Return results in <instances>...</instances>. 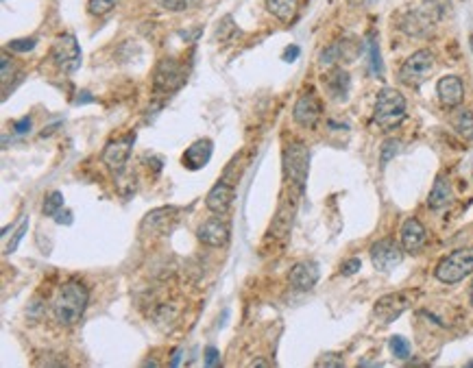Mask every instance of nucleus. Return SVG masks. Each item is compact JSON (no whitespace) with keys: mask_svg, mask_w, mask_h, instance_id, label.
I'll use <instances>...</instances> for the list:
<instances>
[{"mask_svg":"<svg viewBox=\"0 0 473 368\" xmlns=\"http://www.w3.org/2000/svg\"><path fill=\"white\" fill-rule=\"evenodd\" d=\"M87 301H89V292L81 281L77 279L65 281L53 301V318L61 327H75L77 323H81Z\"/></svg>","mask_w":473,"mask_h":368,"instance_id":"nucleus-1","label":"nucleus"},{"mask_svg":"<svg viewBox=\"0 0 473 368\" xmlns=\"http://www.w3.org/2000/svg\"><path fill=\"white\" fill-rule=\"evenodd\" d=\"M405 120V99L399 89L384 87L379 89L373 107V122L381 131H393Z\"/></svg>","mask_w":473,"mask_h":368,"instance_id":"nucleus-2","label":"nucleus"},{"mask_svg":"<svg viewBox=\"0 0 473 368\" xmlns=\"http://www.w3.org/2000/svg\"><path fill=\"white\" fill-rule=\"evenodd\" d=\"M473 272V248H458L452 250L449 255H445L436 268H434V277L441 284H460L462 279H467Z\"/></svg>","mask_w":473,"mask_h":368,"instance_id":"nucleus-3","label":"nucleus"},{"mask_svg":"<svg viewBox=\"0 0 473 368\" xmlns=\"http://www.w3.org/2000/svg\"><path fill=\"white\" fill-rule=\"evenodd\" d=\"M308 170H310V153H308L305 144L290 142L284 148V172H286L290 188H295L297 192H303L305 183H308Z\"/></svg>","mask_w":473,"mask_h":368,"instance_id":"nucleus-4","label":"nucleus"},{"mask_svg":"<svg viewBox=\"0 0 473 368\" xmlns=\"http://www.w3.org/2000/svg\"><path fill=\"white\" fill-rule=\"evenodd\" d=\"M436 68V57L432 51L421 49L412 53L399 68V81L408 87H419L423 85Z\"/></svg>","mask_w":473,"mask_h":368,"instance_id":"nucleus-5","label":"nucleus"},{"mask_svg":"<svg viewBox=\"0 0 473 368\" xmlns=\"http://www.w3.org/2000/svg\"><path fill=\"white\" fill-rule=\"evenodd\" d=\"M186 83V70L177 59H160L153 70V89L157 94H175Z\"/></svg>","mask_w":473,"mask_h":368,"instance_id":"nucleus-6","label":"nucleus"},{"mask_svg":"<svg viewBox=\"0 0 473 368\" xmlns=\"http://www.w3.org/2000/svg\"><path fill=\"white\" fill-rule=\"evenodd\" d=\"M51 59H53V63L59 68L61 72H65V75L77 72L81 68V46H79L77 37L70 35V33L59 35L53 42Z\"/></svg>","mask_w":473,"mask_h":368,"instance_id":"nucleus-7","label":"nucleus"},{"mask_svg":"<svg viewBox=\"0 0 473 368\" xmlns=\"http://www.w3.org/2000/svg\"><path fill=\"white\" fill-rule=\"evenodd\" d=\"M321 116H323V103L317 96V91L314 89L303 91V94L297 99L295 107H292V120H295L301 129L312 131L319 125Z\"/></svg>","mask_w":473,"mask_h":368,"instance_id":"nucleus-8","label":"nucleus"},{"mask_svg":"<svg viewBox=\"0 0 473 368\" xmlns=\"http://www.w3.org/2000/svg\"><path fill=\"white\" fill-rule=\"evenodd\" d=\"M403 246L395 242L393 238H381L371 246V264L379 272L395 270L403 260Z\"/></svg>","mask_w":473,"mask_h":368,"instance_id":"nucleus-9","label":"nucleus"},{"mask_svg":"<svg viewBox=\"0 0 473 368\" xmlns=\"http://www.w3.org/2000/svg\"><path fill=\"white\" fill-rule=\"evenodd\" d=\"M133 144H135V133H127L122 137H116V140H111L105 144L103 148V155H101V162L114 172H122L129 157H131V151H133Z\"/></svg>","mask_w":473,"mask_h":368,"instance_id":"nucleus-10","label":"nucleus"},{"mask_svg":"<svg viewBox=\"0 0 473 368\" xmlns=\"http://www.w3.org/2000/svg\"><path fill=\"white\" fill-rule=\"evenodd\" d=\"M410 307V298L405 292H393L379 296L373 305V318L381 325H391L395 320Z\"/></svg>","mask_w":473,"mask_h":368,"instance_id":"nucleus-11","label":"nucleus"},{"mask_svg":"<svg viewBox=\"0 0 473 368\" xmlns=\"http://www.w3.org/2000/svg\"><path fill=\"white\" fill-rule=\"evenodd\" d=\"M229 224L222 220V216L216 218H208L198 229H196V238L201 244H206L210 248H222L229 242Z\"/></svg>","mask_w":473,"mask_h":368,"instance_id":"nucleus-12","label":"nucleus"},{"mask_svg":"<svg viewBox=\"0 0 473 368\" xmlns=\"http://www.w3.org/2000/svg\"><path fill=\"white\" fill-rule=\"evenodd\" d=\"M234 198H236V188L234 183H227V181H218L216 186L208 192L206 196V207L214 214V216H225L234 205Z\"/></svg>","mask_w":473,"mask_h":368,"instance_id":"nucleus-13","label":"nucleus"},{"mask_svg":"<svg viewBox=\"0 0 473 368\" xmlns=\"http://www.w3.org/2000/svg\"><path fill=\"white\" fill-rule=\"evenodd\" d=\"M436 94H439V101L443 107L456 109L465 101V83L456 75H445L436 83Z\"/></svg>","mask_w":473,"mask_h":368,"instance_id":"nucleus-14","label":"nucleus"},{"mask_svg":"<svg viewBox=\"0 0 473 368\" xmlns=\"http://www.w3.org/2000/svg\"><path fill=\"white\" fill-rule=\"evenodd\" d=\"M319 277H321V268H319L317 262H312V260H305V262L295 264V266L290 268V272H288L290 286L295 288V290H301V292L312 290L314 286L319 284Z\"/></svg>","mask_w":473,"mask_h":368,"instance_id":"nucleus-15","label":"nucleus"},{"mask_svg":"<svg viewBox=\"0 0 473 368\" xmlns=\"http://www.w3.org/2000/svg\"><path fill=\"white\" fill-rule=\"evenodd\" d=\"M399 242L403 246L405 253H410V255H417V253L425 246L427 242V231L421 220L417 218H408L403 224H401V231H399Z\"/></svg>","mask_w":473,"mask_h":368,"instance_id":"nucleus-16","label":"nucleus"},{"mask_svg":"<svg viewBox=\"0 0 473 368\" xmlns=\"http://www.w3.org/2000/svg\"><path fill=\"white\" fill-rule=\"evenodd\" d=\"M323 85H325V91L327 96L336 103H343L347 101L349 96V87H351V79H349V72L343 70V68H332L327 75H323Z\"/></svg>","mask_w":473,"mask_h":368,"instance_id":"nucleus-17","label":"nucleus"},{"mask_svg":"<svg viewBox=\"0 0 473 368\" xmlns=\"http://www.w3.org/2000/svg\"><path fill=\"white\" fill-rule=\"evenodd\" d=\"M212 153H214V142L208 140V137H203V140H196L194 144L186 148L182 162L188 170H201L210 164Z\"/></svg>","mask_w":473,"mask_h":368,"instance_id":"nucleus-18","label":"nucleus"},{"mask_svg":"<svg viewBox=\"0 0 473 368\" xmlns=\"http://www.w3.org/2000/svg\"><path fill=\"white\" fill-rule=\"evenodd\" d=\"M434 18H436V9H417V11H410L408 15L403 18V31L410 33L415 37H423L432 31V25H434Z\"/></svg>","mask_w":473,"mask_h":368,"instance_id":"nucleus-19","label":"nucleus"},{"mask_svg":"<svg viewBox=\"0 0 473 368\" xmlns=\"http://www.w3.org/2000/svg\"><path fill=\"white\" fill-rule=\"evenodd\" d=\"M452 196H454L452 183H449V179L445 175H439L434 179V186H432L430 194H427V207L439 212V210H443V207H447L449 203H452Z\"/></svg>","mask_w":473,"mask_h":368,"instance_id":"nucleus-20","label":"nucleus"},{"mask_svg":"<svg viewBox=\"0 0 473 368\" xmlns=\"http://www.w3.org/2000/svg\"><path fill=\"white\" fill-rule=\"evenodd\" d=\"M264 7L273 18L288 25V22L295 20L299 11V0H264Z\"/></svg>","mask_w":473,"mask_h":368,"instance_id":"nucleus-21","label":"nucleus"},{"mask_svg":"<svg viewBox=\"0 0 473 368\" xmlns=\"http://www.w3.org/2000/svg\"><path fill=\"white\" fill-rule=\"evenodd\" d=\"M452 127L462 137V140L471 142L473 140V111L471 109H458L452 116Z\"/></svg>","mask_w":473,"mask_h":368,"instance_id":"nucleus-22","label":"nucleus"},{"mask_svg":"<svg viewBox=\"0 0 473 368\" xmlns=\"http://www.w3.org/2000/svg\"><path fill=\"white\" fill-rule=\"evenodd\" d=\"M61 210H63V194H61L59 190L49 192V194H46V198H44V205H42V212H44V216L55 218Z\"/></svg>","mask_w":473,"mask_h":368,"instance_id":"nucleus-23","label":"nucleus"},{"mask_svg":"<svg viewBox=\"0 0 473 368\" xmlns=\"http://www.w3.org/2000/svg\"><path fill=\"white\" fill-rule=\"evenodd\" d=\"M116 5H118V0H87V13L103 18V15L114 11Z\"/></svg>","mask_w":473,"mask_h":368,"instance_id":"nucleus-24","label":"nucleus"},{"mask_svg":"<svg viewBox=\"0 0 473 368\" xmlns=\"http://www.w3.org/2000/svg\"><path fill=\"white\" fill-rule=\"evenodd\" d=\"M389 349H391V353L397 357V360H408L410 357V342L405 340L403 336H393L391 340H389Z\"/></svg>","mask_w":473,"mask_h":368,"instance_id":"nucleus-25","label":"nucleus"},{"mask_svg":"<svg viewBox=\"0 0 473 368\" xmlns=\"http://www.w3.org/2000/svg\"><path fill=\"white\" fill-rule=\"evenodd\" d=\"M399 148H401V142L399 140H395V137H389V140L381 144V155H379V162H381V166H386L391 159L399 153Z\"/></svg>","mask_w":473,"mask_h":368,"instance_id":"nucleus-26","label":"nucleus"},{"mask_svg":"<svg viewBox=\"0 0 473 368\" xmlns=\"http://www.w3.org/2000/svg\"><path fill=\"white\" fill-rule=\"evenodd\" d=\"M37 46V39L35 37H25V39H11L7 44V51L11 53H31Z\"/></svg>","mask_w":473,"mask_h":368,"instance_id":"nucleus-27","label":"nucleus"},{"mask_svg":"<svg viewBox=\"0 0 473 368\" xmlns=\"http://www.w3.org/2000/svg\"><path fill=\"white\" fill-rule=\"evenodd\" d=\"M369 53H371V68H373V75L381 77V72H384V68H381L379 46H377V42H375V37H373V35L369 37Z\"/></svg>","mask_w":473,"mask_h":368,"instance_id":"nucleus-28","label":"nucleus"},{"mask_svg":"<svg viewBox=\"0 0 473 368\" xmlns=\"http://www.w3.org/2000/svg\"><path fill=\"white\" fill-rule=\"evenodd\" d=\"M27 231H29V220L25 218V220H22V224L18 227V231L13 234V240H11V242L7 244L5 253H13V250L18 248V244L22 242V238H25V236H27Z\"/></svg>","mask_w":473,"mask_h":368,"instance_id":"nucleus-29","label":"nucleus"},{"mask_svg":"<svg viewBox=\"0 0 473 368\" xmlns=\"http://www.w3.org/2000/svg\"><path fill=\"white\" fill-rule=\"evenodd\" d=\"M15 75V65H13V59H9L7 51L3 53V83L7 85L11 81V77Z\"/></svg>","mask_w":473,"mask_h":368,"instance_id":"nucleus-30","label":"nucleus"},{"mask_svg":"<svg viewBox=\"0 0 473 368\" xmlns=\"http://www.w3.org/2000/svg\"><path fill=\"white\" fill-rule=\"evenodd\" d=\"M317 366H334V368H341V366H345V362H343L341 355H336V353H325L323 360L317 362Z\"/></svg>","mask_w":473,"mask_h":368,"instance_id":"nucleus-31","label":"nucleus"},{"mask_svg":"<svg viewBox=\"0 0 473 368\" xmlns=\"http://www.w3.org/2000/svg\"><path fill=\"white\" fill-rule=\"evenodd\" d=\"M157 3H160L166 11H184L188 0H157Z\"/></svg>","mask_w":473,"mask_h":368,"instance_id":"nucleus-32","label":"nucleus"},{"mask_svg":"<svg viewBox=\"0 0 473 368\" xmlns=\"http://www.w3.org/2000/svg\"><path fill=\"white\" fill-rule=\"evenodd\" d=\"M360 266H362V262H360L358 258H351V260H347V262L341 266V272L349 277V274H355V272L360 270Z\"/></svg>","mask_w":473,"mask_h":368,"instance_id":"nucleus-33","label":"nucleus"},{"mask_svg":"<svg viewBox=\"0 0 473 368\" xmlns=\"http://www.w3.org/2000/svg\"><path fill=\"white\" fill-rule=\"evenodd\" d=\"M218 364H220V353H218V349H216V347H208V349H206V366L214 368V366H218Z\"/></svg>","mask_w":473,"mask_h":368,"instance_id":"nucleus-34","label":"nucleus"},{"mask_svg":"<svg viewBox=\"0 0 473 368\" xmlns=\"http://www.w3.org/2000/svg\"><path fill=\"white\" fill-rule=\"evenodd\" d=\"M13 131H15L18 135H27V133L31 131V118L27 116V118H22V120L13 122Z\"/></svg>","mask_w":473,"mask_h":368,"instance_id":"nucleus-35","label":"nucleus"},{"mask_svg":"<svg viewBox=\"0 0 473 368\" xmlns=\"http://www.w3.org/2000/svg\"><path fill=\"white\" fill-rule=\"evenodd\" d=\"M299 55H301V49H299V46H295V44H292V46H288V49L284 51L282 59H284V61H295V59H297Z\"/></svg>","mask_w":473,"mask_h":368,"instance_id":"nucleus-36","label":"nucleus"},{"mask_svg":"<svg viewBox=\"0 0 473 368\" xmlns=\"http://www.w3.org/2000/svg\"><path fill=\"white\" fill-rule=\"evenodd\" d=\"M55 220H57L59 224H63V222H65V224H70V222H72V214H70V212H59V214L55 216Z\"/></svg>","mask_w":473,"mask_h":368,"instance_id":"nucleus-37","label":"nucleus"},{"mask_svg":"<svg viewBox=\"0 0 473 368\" xmlns=\"http://www.w3.org/2000/svg\"><path fill=\"white\" fill-rule=\"evenodd\" d=\"M179 355H182V353L175 351V357H172V362H170V366H177V364H179Z\"/></svg>","mask_w":473,"mask_h":368,"instance_id":"nucleus-38","label":"nucleus"},{"mask_svg":"<svg viewBox=\"0 0 473 368\" xmlns=\"http://www.w3.org/2000/svg\"><path fill=\"white\" fill-rule=\"evenodd\" d=\"M469 303H471V307H473V284H471V290H469Z\"/></svg>","mask_w":473,"mask_h":368,"instance_id":"nucleus-39","label":"nucleus"},{"mask_svg":"<svg viewBox=\"0 0 473 368\" xmlns=\"http://www.w3.org/2000/svg\"><path fill=\"white\" fill-rule=\"evenodd\" d=\"M251 366H266V362H262V360H258V362H253Z\"/></svg>","mask_w":473,"mask_h":368,"instance_id":"nucleus-40","label":"nucleus"},{"mask_svg":"<svg viewBox=\"0 0 473 368\" xmlns=\"http://www.w3.org/2000/svg\"><path fill=\"white\" fill-rule=\"evenodd\" d=\"M469 44H471V53H473V35L469 37Z\"/></svg>","mask_w":473,"mask_h":368,"instance_id":"nucleus-41","label":"nucleus"},{"mask_svg":"<svg viewBox=\"0 0 473 368\" xmlns=\"http://www.w3.org/2000/svg\"><path fill=\"white\" fill-rule=\"evenodd\" d=\"M467 366H471V368H473V360H471V362H469V364H467Z\"/></svg>","mask_w":473,"mask_h":368,"instance_id":"nucleus-42","label":"nucleus"}]
</instances>
